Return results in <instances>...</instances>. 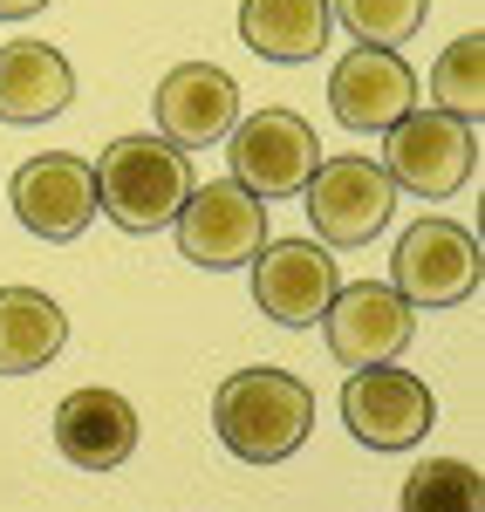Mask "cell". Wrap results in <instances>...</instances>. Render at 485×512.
<instances>
[{"label":"cell","mask_w":485,"mask_h":512,"mask_svg":"<svg viewBox=\"0 0 485 512\" xmlns=\"http://www.w3.org/2000/svg\"><path fill=\"white\" fill-rule=\"evenodd\" d=\"M240 123V82L219 62H185L158 82V130L178 151H205L226 144V130Z\"/></svg>","instance_id":"obj_12"},{"label":"cell","mask_w":485,"mask_h":512,"mask_svg":"<svg viewBox=\"0 0 485 512\" xmlns=\"http://www.w3.org/2000/svg\"><path fill=\"white\" fill-rule=\"evenodd\" d=\"M328 0H240V41L267 62H315L328 48Z\"/></svg>","instance_id":"obj_16"},{"label":"cell","mask_w":485,"mask_h":512,"mask_svg":"<svg viewBox=\"0 0 485 512\" xmlns=\"http://www.w3.org/2000/svg\"><path fill=\"white\" fill-rule=\"evenodd\" d=\"M226 158H233V185H246L253 198H301L322 164V144L294 110H253L226 130Z\"/></svg>","instance_id":"obj_5"},{"label":"cell","mask_w":485,"mask_h":512,"mask_svg":"<svg viewBox=\"0 0 485 512\" xmlns=\"http://www.w3.org/2000/svg\"><path fill=\"white\" fill-rule=\"evenodd\" d=\"M76 69L48 41H7L0 48V123H48L69 110Z\"/></svg>","instance_id":"obj_15"},{"label":"cell","mask_w":485,"mask_h":512,"mask_svg":"<svg viewBox=\"0 0 485 512\" xmlns=\"http://www.w3.org/2000/svg\"><path fill=\"white\" fill-rule=\"evenodd\" d=\"M383 171L397 192L417 198H451L479 171V123H458L445 110H410L383 130Z\"/></svg>","instance_id":"obj_3"},{"label":"cell","mask_w":485,"mask_h":512,"mask_svg":"<svg viewBox=\"0 0 485 512\" xmlns=\"http://www.w3.org/2000/svg\"><path fill=\"white\" fill-rule=\"evenodd\" d=\"M89 171H96V212H110L123 233H158V226H171L185 192H192L185 151L164 144V137H117Z\"/></svg>","instance_id":"obj_2"},{"label":"cell","mask_w":485,"mask_h":512,"mask_svg":"<svg viewBox=\"0 0 485 512\" xmlns=\"http://www.w3.org/2000/svg\"><path fill=\"white\" fill-rule=\"evenodd\" d=\"M431 96H438V110L458 123H479L485 117V35L445 41V55H438V69H431Z\"/></svg>","instance_id":"obj_18"},{"label":"cell","mask_w":485,"mask_h":512,"mask_svg":"<svg viewBox=\"0 0 485 512\" xmlns=\"http://www.w3.org/2000/svg\"><path fill=\"white\" fill-rule=\"evenodd\" d=\"M41 7H48V0H0V21H28Z\"/></svg>","instance_id":"obj_21"},{"label":"cell","mask_w":485,"mask_h":512,"mask_svg":"<svg viewBox=\"0 0 485 512\" xmlns=\"http://www.w3.org/2000/svg\"><path fill=\"white\" fill-rule=\"evenodd\" d=\"M328 110L349 130H390L417 110V76L404 69L397 48H349L328 76Z\"/></svg>","instance_id":"obj_13"},{"label":"cell","mask_w":485,"mask_h":512,"mask_svg":"<svg viewBox=\"0 0 485 512\" xmlns=\"http://www.w3.org/2000/svg\"><path fill=\"white\" fill-rule=\"evenodd\" d=\"M479 239L465 233L458 219H417L397 253H390V287L404 294L410 308H458L479 294Z\"/></svg>","instance_id":"obj_4"},{"label":"cell","mask_w":485,"mask_h":512,"mask_svg":"<svg viewBox=\"0 0 485 512\" xmlns=\"http://www.w3.org/2000/svg\"><path fill=\"white\" fill-rule=\"evenodd\" d=\"M335 260L328 246H308V239H274L253 253V301L260 315H274L281 328H308V321L328 315L335 301Z\"/></svg>","instance_id":"obj_11"},{"label":"cell","mask_w":485,"mask_h":512,"mask_svg":"<svg viewBox=\"0 0 485 512\" xmlns=\"http://www.w3.org/2000/svg\"><path fill=\"white\" fill-rule=\"evenodd\" d=\"M212 431L246 465H281L315 431V390L287 369H240L212 396Z\"/></svg>","instance_id":"obj_1"},{"label":"cell","mask_w":485,"mask_h":512,"mask_svg":"<svg viewBox=\"0 0 485 512\" xmlns=\"http://www.w3.org/2000/svg\"><path fill=\"white\" fill-rule=\"evenodd\" d=\"M69 342V315L35 287H0V376H35Z\"/></svg>","instance_id":"obj_17"},{"label":"cell","mask_w":485,"mask_h":512,"mask_svg":"<svg viewBox=\"0 0 485 512\" xmlns=\"http://www.w3.org/2000/svg\"><path fill=\"white\" fill-rule=\"evenodd\" d=\"M322 328H328V355L342 369H383V362L404 355L417 308L397 287H383V280H356V287H335Z\"/></svg>","instance_id":"obj_8"},{"label":"cell","mask_w":485,"mask_h":512,"mask_svg":"<svg viewBox=\"0 0 485 512\" xmlns=\"http://www.w3.org/2000/svg\"><path fill=\"white\" fill-rule=\"evenodd\" d=\"M328 14L363 41V48H397L424 28L431 0H328Z\"/></svg>","instance_id":"obj_20"},{"label":"cell","mask_w":485,"mask_h":512,"mask_svg":"<svg viewBox=\"0 0 485 512\" xmlns=\"http://www.w3.org/2000/svg\"><path fill=\"white\" fill-rule=\"evenodd\" d=\"M301 198L322 246H369L397 212V185L376 158H322Z\"/></svg>","instance_id":"obj_7"},{"label":"cell","mask_w":485,"mask_h":512,"mask_svg":"<svg viewBox=\"0 0 485 512\" xmlns=\"http://www.w3.org/2000/svg\"><path fill=\"white\" fill-rule=\"evenodd\" d=\"M404 512H485L479 465H465V458H424L404 478Z\"/></svg>","instance_id":"obj_19"},{"label":"cell","mask_w":485,"mask_h":512,"mask_svg":"<svg viewBox=\"0 0 485 512\" xmlns=\"http://www.w3.org/2000/svg\"><path fill=\"white\" fill-rule=\"evenodd\" d=\"M342 424L369 451H410L417 437L438 424V403H431V390L410 369H390V362L383 369H349V383H342Z\"/></svg>","instance_id":"obj_9"},{"label":"cell","mask_w":485,"mask_h":512,"mask_svg":"<svg viewBox=\"0 0 485 512\" xmlns=\"http://www.w3.org/2000/svg\"><path fill=\"white\" fill-rule=\"evenodd\" d=\"M14 219L35 239H76L89 219H96V171L76 151H41L14 171Z\"/></svg>","instance_id":"obj_10"},{"label":"cell","mask_w":485,"mask_h":512,"mask_svg":"<svg viewBox=\"0 0 485 512\" xmlns=\"http://www.w3.org/2000/svg\"><path fill=\"white\" fill-rule=\"evenodd\" d=\"M178 253L192 260V267H212V274H226V267H246L260 246H267V205L233 185V178H219V185H199V192H185L178 205Z\"/></svg>","instance_id":"obj_6"},{"label":"cell","mask_w":485,"mask_h":512,"mask_svg":"<svg viewBox=\"0 0 485 512\" xmlns=\"http://www.w3.org/2000/svg\"><path fill=\"white\" fill-rule=\"evenodd\" d=\"M55 451L76 472H117L137 451V410L117 390H69L55 403Z\"/></svg>","instance_id":"obj_14"}]
</instances>
